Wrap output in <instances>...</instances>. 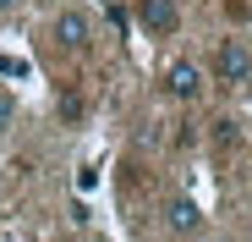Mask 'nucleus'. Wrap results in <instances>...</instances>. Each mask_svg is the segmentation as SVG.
I'll return each mask as SVG.
<instances>
[{
	"mask_svg": "<svg viewBox=\"0 0 252 242\" xmlns=\"http://www.w3.org/2000/svg\"><path fill=\"white\" fill-rule=\"evenodd\" d=\"M214 77H220L225 88L252 83V44H247V39H220V50H214Z\"/></svg>",
	"mask_w": 252,
	"mask_h": 242,
	"instance_id": "nucleus-1",
	"label": "nucleus"
},
{
	"mask_svg": "<svg viewBox=\"0 0 252 242\" xmlns=\"http://www.w3.org/2000/svg\"><path fill=\"white\" fill-rule=\"evenodd\" d=\"M164 94L170 99H197L203 94V66L197 61H170L164 66Z\"/></svg>",
	"mask_w": 252,
	"mask_h": 242,
	"instance_id": "nucleus-2",
	"label": "nucleus"
},
{
	"mask_svg": "<svg viewBox=\"0 0 252 242\" xmlns=\"http://www.w3.org/2000/svg\"><path fill=\"white\" fill-rule=\"evenodd\" d=\"M88 39H94V17L88 11H61L55 17V44L61 50H88Z\"/></svg>",
	"mask_w": 252,
	"mask_h": 242,
	"instance_id": "nucleus-3",
	"label": "nucleus"
},
{
	"mask_svg": "<svg viewBox=\"0 0 252 242\" xmlns=\"http://www.w3.org/2000/svg\"><path fill=\"white\" fill-rule=\"evenodd\" d=\"M137 17L148 33H176L181 28V6L176 0H137Z\"/></svg>",
	"mask_w": 252,
	"mask_h": 242,
	"instance_id": "nucleus-4",
	"label": "nucleus"
},
{
	"mask_svg": "<svg viewBox=\"0 0 252 242\" xmlns=\"http://www.w3.org/2000/svg\"><path fill=\"white\" fill-rule=\"evenodd\" d=\"M164 226H170L176 237H197V231H203V209L192 204V198H170V209H164Z\"/></svg>",
	"mask_w": 252,
	"mask_h": 242,
	"instance_id": "nucleus-5",
	"label": "nucleus"
},
{
	"mask_svg": "<svg viewBox=\"0 0 252 242\" xmlns=\"http://www.w3.org/2000/svg\"><path fill=\"white\" fill-rule=\"evenodd\" d=\"M214 143L220 149H236L241 143V127H236V121H214Z\"/></svg>",
	"mask_w": 252,
	"mask_h": 242,
	"instance_id": "nucleus-6",
	"label": "nucleus"
},
{
	"mask_svg": "<svg viewBox=\"0 0 252 242\" xmlns=\"http://www.w3.org/2000/svg\"><path fill=\"white\" fill-rule=\"evenodd\" d=\"M11 121H17V99H11L6 88H0V132H6V127H11Z\"/></svg>",
	"mask_w": 252,
	"mask_h": 242,
	"instance_id": "nucleus-7",
	"label": "nucleus"
},
{
	"mask_svg": "<svg viewBox=\"0 0 252 242\" xmlns=\"http://www.w3.org/2000/svg\"><path fill=\"white\" fill-rule=\"evenodd\" d=\"M94 182H99V171H94V165H82V171H77V187H82V193H94Z\"/></svg>",
	"mask_w": 252,
	"mask_h": 242,
	"instance_id": "nucleus-8",
	"label": "nucleus"
},
{
	"mask_svg": "<svg viewBox=\"0 0 252 242\" xmlns=\"http://www.w3.org/2000/svg\"><path fill=\"white\" fill-rule=\"evenodd\" d=\"M11 6H17V0H0V11H11Z\"/></svg>",
	"mask_w": 252,
	"mask_h": 242,
	"instance_id": "nucleus-9",
	"label": "nucleus"
}]
</instances>
